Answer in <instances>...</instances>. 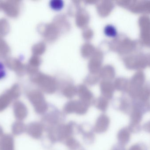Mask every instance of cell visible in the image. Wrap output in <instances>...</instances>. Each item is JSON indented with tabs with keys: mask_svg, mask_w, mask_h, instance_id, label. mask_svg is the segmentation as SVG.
Returning a JSON list of instances; mask_svg holds the SVG:
<instances>
[{
	"mask_svg": "<svg viewBox=\"0 0 150 150\" xmlns=\"http://www.w3.org/2000/svg\"><path fill=\"white\" fill-rule=\"evenodd\" d=\"M88 111V108L86 105L78 103H69L64 107V111L66 113L76 114L79 115H83L85 114Z\"/></svg>",
	"mask_w": 150,
	"mask_h": 150,
	"instance_id": "cell-1",
	"label": "cell"
},
{
	"mask_svg": "<svg viewBox=\"0 0 150 150\" xmlns=\"http://www.w3.org/2000/svg\"><path fill=\"white\" fill-rule=\"evenodd\" d=\"M143 113L140 109H133L130 114V123L128 128L131 132H136L139 129L142 119Z\"/></svg>",
	"mask_w": 150,
	"mask_h": 150,
	"instance_id": "cell-2",
	"label": "cell"
},
{
	"mask_svg": "<svg viewBox=\"0 0 150 150\" xmlns=\"http://www.w3.org/2000/svg\"><path fill=\"white\" fill-rule=\"evenodd\" d=\"M110 124V119L107 115L102 114L98 118L94 127L96 133L102 134L107 130Z\"/></svg>",
	"mask_w": 150,
	"mask_h": 150,
	"instance_id": "cell-3",
	"label": "cell"
},
{
	"mask_svg": "<svg viewBox=\"0 0 150 150\" xmlns=\"http://www.w3.org/2000/svg\"><path fill=\"white\" fill-rule=\"evenodd\" d=\"M27 132L30 136L35 139H39L42 136L43 127L40 123L34 122L29 125Z\"/></svg>",
	"mask_w": 150,
	"mask_h": 150,
	"instance_id": "cell-4",
	"label": "cell"
},
{
	"mask_svg": "<svg viewBox=\"0 0 150 150\" xmlns=\"http://www.w3.org/2000/svg\"><path fill=\"white\" fill-rule=\"evenodd\" d=\"M73 122L60 126L58 129L59 139L64 140L70 137V135L73 133Z\"/></svg>",
	"mask_w": 150,
	"mask_h": 150,
	"instance_id": "cell-5",
	"label": "cell"
},
{
	"mask_svg": "<svg viewBox=\"0 0 150 150\" xmlns=\"http://www.w3.org/2000/svg\"><path fill=\"white\" fill-rule=\"evenodd\" d=\"M131 131L127 128L122 129L117 134V139L122 145H125L128 143L130 140Z\"/></svg>",
	"mask_w": 150,
	"mask_h": 150,
	"instance_id": "cell-6",
	"label": "cell"
},
{
	"mask_svg": "<svg viewBox=\"0 0 150 150\" xmlns=\"http://www.w3.org/2000/svg\"><path fill=\"white\" fill-rule=\"evenodd\" d=\"M1 150H13V141L11 136H6L2 139Z\"/></svg>",
	"mask_w": 150,
	"mask_h": 150,
	"instance_id": "cell-7",
	"label": "cell"
},
{
	"mask_svg": "<svg viewBox=\"0 0 150 150\" xmlns=\"http://www.w3.org/2000/svg\"><path fill=\"white\" fill-rule=\"evenodd\" d=\"M15 115L17 119L19 120H23L26 117L27 114V110L23 106L19 107V108H16L14 109Z\"/></svg>",
	"mask_w": 150,
	"mask_h": 150,
	"instance_id": "cell-8",
	"label": "cell"
},
{
	"mask_svg": "<svg viewBox=\"0 0 150 150\" xmlns=\"http://www.w3.org/2000/svg\"><path fill=\"white\" fill-rule=\"evenodd\" d=\"M104 32L106 36L111 38L116 37L118 34V32L116 27L112 25H108L106 26L104 29Z\"/></svg>",
	"mask_w": 150,
	"mask_h": 150,
	"instance_id": "cell-9",
	"label": "cell"
},
{
	"mask_svg": "<svg viewBox=\"0 0 150 150\" xmlns=\"http://www.w3.org/2000/svg\"><path fill=\"white\" fill-rule=\"evenodd\" d=\"M66 145L71 149H75L79 147V144L77 141L72 137H69L66 139Z\"/></svg>",
	"mask_w": 150,
	"mask_h": 150,
	"instance_id": "cell-10",
	"label": "cell"
},
{
	"mask_svg": "<svg viewBox=\"0 0 150 150\" xmlns=\"http://www.w3.org/2000/svg\"><path fill=\"white\" fill-rule=\"evenodd\" d=\"M50 7L55 10H59L63 8L64 3L61 0H52L50 1Z\"/></svg>",
	"mask_w": 150,
	"mask_h": 150,
	"instance_id": "cell-11",
	"label": "cell"
},
{
	"mask_svg": "<svg viewBox=\"0 0 150 150\" xmlns=\"http://www.w3.org/2000/svg\"><path fill=\"white\" fill-rule=\"evenodd\" d=\"M25 126H24L23 123H21V122L16 123V125L13 126V129H13V134H21L25 130Z\"/></svg>",
	"mask_w": 150,
	"mask_h": 150,
	"instance_id": "cell-12",
	"label": "cell"
},
{
	"mask_svg": "<svg viewBox=\"0 0 150 150\" xmlns=\"http://www.w3.org/2000/svg\"><path fill=\"white\" fill-rule=\"evenodd\" d=\"M7 75V70L4 64L0 61V80L5 78Z\"/></svg>",
	"mask_w": 150,
	"mask_h": 150,
	"instance_id": "cell-13",
	"label": "cell"
},
{
	"mask_svg": "<svg viewBox=\"0 0 150 150\" xmlns=\"http://www.w3.org/2000/svg\"><path fill=\"white\" fill-rule=\"evenodd\" d=\"M97 107L99 110L102 112H105L106 111L107 108V103L105 101H101L98 104Z\"/></svg>",
	"mask_w": 150,
	"mask_h": 150,
	"instance_id": "cell-14",
	"label": "cell"
},
{
	"mask_svg": "<svg viewBox=\"0 0 150 150\" xmlns=\"http://www.w3.org/2000/svg\"><path fill=\"white\" fill-rule=\"evenodd\" d=\"M129 150H145V149L142 144H136L131 146Z\"/></svg>",
	"mask_w": 150,
	"mask_h": 150,
	"instance_id": "cell-15",
	"label": "cell"
},
{
	"mask_svg": "<svg viewBox=\"0 0 150 150\" xmlns=\"http://www.w3.org/2000/svg\"><path fill=\"white\" fill-rule=\"evenodd\" d=\"M143 128L146 132L150 133V121L144 124Z\"/></svg>",
	"mask_w": 150,
	"mask_h": 150,
	"instance_id": "cell-16",
	"label": "cell"
}]
</instances>
